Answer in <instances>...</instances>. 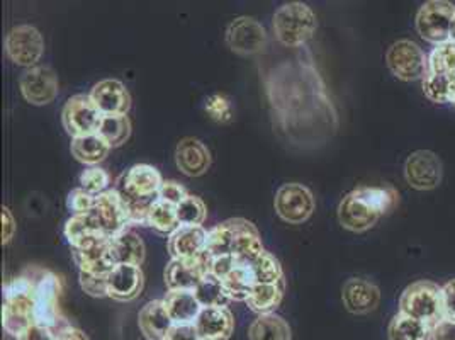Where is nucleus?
Instances as JSON below:
<instances>
[{"mask_svg": "<svg viewBox=\"0 0 455 340\" xmlns=\"http://www.w3.org/2000/svg\"><path fill=\"white\" fill-rule=\"evenodd\" d=\"M289 50L266 60L260 70L272 123L291 147L318 149L339 130V114L311 52L306 46Z\"/></svg>", "mask_w": 455, "mask_h": 340, "instance_id": "f257e3e1", "label": "nucleus"}, {"mask_svg": "<svg viewBox=\"0 0 455 340\" xmlns=\"http://www.w3.org/2000/svg\"><path fill=\"white\" fill-rule=\"evenodd\" d=\"M398 203V190L393 186H361L341 199L339 222L345 230L361 233L374 227Z\"/></svg>", "mask_w": 455, "mask_h": 340, "instance_id": "f03ea898", "label": "nucleus"}, {"mask_svg": "<svg viewBox=\"0 0 455 340\" xmlns=\"http://www.w3.org/2000/svg\"><path fill=\"white\" fill-rule=\"evenodd\" d=\"M264 250L259 230L245 218H231L208 231L206 254L209 257L231 255L250 263Z\"/></svg>", "mask_w": 455, "mask_h": 340, "instance_id": "7ed1b4c3", "label": "nucleus"}, {"mask_svg": "<svg viewBox=\"0 0 455 340\" xmlns=\"http://www.w3.org/2000/svg\"><path fill=\"white\" fill-rule=\"evenodd\" d=\"M35 278L28 269L20 278L4 286L2 325L4 330L20 339V336L35 323Z\"/></svg>", "mask_w": 455, "mask_h": 340, "instance_id": "20e7f679", "label": "nucleus"}, {"mask_svg": "<svg viewBox=\"0 0 455 340\" xmlns=\"http://www.w3.org/2000/svg\"><path fill=\"white\" fill-rule=\"evenodd\" d=\"M318 28V20L309 5L303 2H289L281 5L274 18L272 29L275 39L284 48H301L313 38Z\"/></svg>", "mask_w": 455, "mask_h": 340, "instance_id": "39448f33", "label": "nucleus"}, {"mask_svg": "<svg viewBox=\"0 0 455 340\" xmlns=\"http://www.w3.org/2000/svg\"><path fill=\"white\" fill-rule=\"evenodd\" d=\"M399 313L435 327L443 319L442 287L432 281L410 284L399 298Z\"/></svg>", "mask_w": 455, "mask_h": 340, "instance_id": "423d86ee", "label": "nucleus"}, {"mask_svg": "<svg viewBox=\"0 0 455 340\" xmlns=\"http://www.w3.org/2000/svg\"><path fill=\"white\" fill-rule=\"evenodd\" d=\"M35 278V312L33 320L36 325H43L53 328L55 332H61L65 327H60L61 315H60V293H61V281L57 274L52 271L43 269H29Z\"/></svg>", "mask_w": 455, "mask_h": 340, "instance_id": "0eeeda50", "label": "nucleus"}, {"mask_svg": "<svg viewBox=\"0 0 455 340\" xmlns=\"http://www.w3.org/2000/svg\"><path fill=\"white\" fill-rule=\"evenodd\" d=\"M91 215L95 225L108 239H113L132 227V206L121 190H108L95 196V205Z\"/></svg>", "mask_w": 455, "mask_h": 340, "instance_id": "6e6552de", "label": "nucleus"}, {"mask_svg": "<svg viewBox=\"0 0 455 340\" xmlns=\"http://www.w3.org/2000/svg\"><path fill=\"white\" fill-rule=\"evenodd\" d=\"M209 272L214 274L228 291L229 300L247 302L255 281L250 264L238 257H209Z\"/></svg>", "mask_w": 455, "mask_h": 340, "instance_id": "1a4fd4ad", "label": "nucleus"}, {"mask_svg": "<svg viewBox=\"0 0 455 340\" xmlns=\"http://www.w3.org/2000/svg\"><path fill=\"white\" fill-rule=\"evenodd\" d=\"M386 63L391 74L404 82L423 80L428 74V57L417 43L410 39L393 43L386 53Z\"/></svg>", "mask_w": 455, "mask_h": 340, "instance_id": "9d476101", "label": "nucleus"}, {"mask_svg": "<svg viewBox=\"0 0 455 340\" xmlns=\"http://www.w3.org/2000/svg\"><path fill=\"white\" fill-rule=\"evenodd\" d=\"M454 18V4L445 0H430L418 11V35L435 46L443 45L449 41Z\"/></svg>", "mask_w": 455, "mask_h": 340, "instance_id": "9b49d317", "label": "nucleus"}, {"mask_svg": "<svg viewBox=\"0 0 455 340\" xmlns=\"http://www.w3.org/2000/svg\"><path fill=\"white\" fill-rule=\"evenodd\" d=\"M274 206L283 222L291 225H301L315 213L316 201L313 192L306 186L299 182H289L277 190Z\"/></svg>", "mask_w": 455, "mask_h": 340, "instance_id": "f8f14e48", "label": "nucleus"}, {"mask_svg": "<svg viewBox=\"0 0 455 340\" xmlns=\"http://www.w3.org/2000/svg\"><path fill=\"white\" fill-rule=\"evenodd\" d=\"M104 114L97 109L91 95L78 94L70 97L63 108V128L74 138L95 134L100 128Z\"/></svg>", "mask_w": 455, "mask_h": 340, "instance_id": "ddd939ff", "label": "nucleus"}, {"mask_svg": "<svg viewBox=\"0 0 455 340\" xmlns=\"http://www.w3.org/2000/svg\"><path fill=\"white\" fill-rule=\"evenodd\" d=\"M227 45L233 53L242 57L264 53L268 45L266 28L253 18H236L227 28Z\"/></svg>", "mask_w": 455, "mask_h": 340, "instance_id": "4468645a", "label": "nucleus"}, {"mask_svg": "<svg viewBox=\"0 0 455 340\" xmlns=\"http://www.w3.org/2000/svg\"><path fill=\"white\" fill-rule=\"evenodd\" d=\"M5 52L16 65L33 69L44 52V41L35 26L20 24L9 31Z\"/></svg>", "mask_w": 455, "mask_h": 340, "instance_id": "2eb2a0df", "label": "nucleus"}, {"mask_svg": "<svg viewBox=\"0 0 455 340\" xmlns=\"http://www.w3.org/2000/svg\"><path fill=\"white\" fill-rule=\"evenodd\" d=\"M20 93L33 106H46L58 95V77L53 69L36 65L20 76Z\"/></svg>", "mask_w": 455, "mask_h": 340, "instance_id": "dca6fc26", "label": "nucleus"}, {"mask_svg": "<svg viewBox=\"0 0 455 340\" xmlns=\"http://www.w3.org/2000/svg\"><path fill=\"white\" fill-rule=\"evenodd\" d=\"M404 177L413 190H435L442 182V162L434 151H415L404 164Z\"/></svg>", "mask_w": 455, "mask_h": 340, "instance_id": "f3484780", "label": "nucleus"}, {"mask_svg": "<svg viewBox=\"0 0 455 340\" xmlns=\"http://www.w3.org/2000/svg\"><path fill=\"white\" fill-rule=\"evenodd\" d=\"M74 261L80 272L97 276H109L117 265L111 239H94L84 246L76 247L74 248Z\"/></svg>", "mask_w": 455, "mask_h": 340, "instance_id": "a211bd4d", "label": "nucleus"}, {"mask_svg": "<svg viewBox=\"0 0 455 340\" xmlns=\"http://www.w3.org/2000/svg\"><path fill=\"white\" fill-rule=\"evenodd\" d=\"M209 274V255L199 259H172L164 278L169 291H194Z\"/></svg>", "mask_w": 455, "mask_h": 340, "instance_id": "6ab92c4d", "label": "nucleus"}, {"mask_svg": "<svg viewBox=\"0 0 455 340\" xmlns=\"http://www.w3.org/2000/svg\"><path fill=\"white\" fill-rule=\"evenodd\" d=\"M164 184L160 172L148 164H136L121 179V194L130 201L147 203Z\"/></svg>", "mask_w": 455, "mask_h": 340, "instance_id": "aec40b11", "label": "nucleus"}, {"mask_svg": "<svg viewBox=\"0 0 455 340\" xmlns=\"http://www.w3.org/2000/svg\"><path fill=\"white\" fill-rule=\"evenodd\" d=\"M89 95L97 109L104 116L128 114L132 108V95L128 93L126 85L116 78H106L97 82Z\"/></svg>", "mask_w": 455, "mask_h": 340, "instance_id": "412c9836", "label": "nucleus"}, {"mask_svg": "<svg viewBox=\"0 0 455 340\" xmlns=\"http://www.w3.org/2000/svg\"><path fill=\"white\" fill-rule=\"evenodd\" d=\"M145 276L140 265L117 264L108 278V296L116 302H133L143 291Z\"/></svg>", "mask_w": 455, "mask_h": 340, "instance_id": "4be33fe9", "label": "nucleus"}, {"mask_svg": "<svg viewBox=\"0 0 455 340\" xmlns=\"http://www.w3.org/2000/svg\"><path fill=\"white\" fill-rule=\"evenodd\" d=\"M341 300L350 313L365 315L379 306V287L367 279L352 278L343 284Z\"/></svg>", "mask_w": 455, "mask_h": 340, "instance_id": "5701e85b", "label": "nucleus"}, {"mask_svg": "<svg viewBox=\"0 0 455 340\" xmlns=\"http://www.w3.org/2000/svg\"><path fill=\"white\" fill-rule=\"evenodd\" d=\"M175 162L184 175L199 177L208 172L211 153L203 142L196 138H184L175 149Z\"/></svg>", "mask_w": 455, "mask_h": 340, "instance_id": "b1692460", "label": "nucleus"}, {"mask_svg": "<svg viewBox=\"0 0 455 340\" xmlns=\"http://www.w3.org/2000/svg\"><path fill=\"white\" fill-rule=\"evenodd\" d=\"M203 340H228L235 330V320L227 306L203 308L194 323Z\"/></svg>", "mask_w": 455, "mask_h": 340, "instance_id": "393cba45", "label": "nucleus"}, {"mask_svg": "<svg viewBox=\"0 0 455 340\" xmlns=\"http://www.w3.org/2000/svg\"><path fill=\"white\" fill-rule=\"evenodd\" d=\"M208 231L203 227H180L169 239L172 259H199L206 254Z\"/></svg>", "mask_w": 455, "mask_h": 340, "instance_id": "a878e982", "label": "nucleus"}, {"mask_svg": "<svg viewBox=\"0 0 455 340\" xmlns=\"http://www.w3.org/2000/svg\"><path fill=\"white\" fill-rule=\"evenodd\" d=\"M138 325L141 334L148 340H164L167 334L171 332L173 327L167 308L164 302L155 300V302L147 303L140 315H138Z\"/></svg>", "mask_w": 455, "mask_h": 340, "instance_id": "bb28decb", "label": "nucleus"}, {"mask_svg": "<svg viewBox=\"0 0 455 340\" xmlns=\"http://www.w3.org/2000/svg\"><path fill=\"white\" fill-rule=\"evenodd\" d=\"M162 302L173 325H194L203 310L194 291H169Z\"/></svg>", "mask_w": 455, "mask_h": 340, "instance_id": "cd10ccee", "label": "nucleus"}, {"mask_svg": "<svg viewBox=\"0 0 455 340\" xmlns=\"http://www.w3.org/2000/svg\"><path fill=\"white\" fill-rule=\"evenodd\" d=\"M111 246L117 264H143L147 255L145 244L132 230H124L123 233L113 237Z\"/></svg>", "mask_w": 455, "mask_h": 340, "instance_id": "c85d7f7f", "label": "nucleus"}, {"mask_svg": "<svg viewBox=\"0 0 455 340\" xmlns=\"http://www.w3.org/2000/svg\"><path fill=\"white\" fill-rule=\"evenodd\" d=\"M284 296V281L275 284H255L247 304L251 312L259 315H270L283 302Z\"/></svg>", "mask_w": 455, "mask_h": 340, "instance_id": "c756f323", "label": "nucleus"}, {"mask_svg": "<svg viewBox=\"0 0 455 340\" xmlns=\"http://www.w3.org/2000/svg\"><path fill=\"white\" fill-rule=\"evenodd\" d=\"M248 340H291V327L275 313L259 315L250 325Z\"/></svg>", "mask_w": 455, "mask_h": 340, "instance_id": "7c9ffc66", "label": "nucleus"}, {"mask_svg": "<svg viewBox=\"0 0 455 340\" xmlns=\"http://www.w3.org/2000/svg\"><path fill=\"white\" fill-rule=\"evenodd\" d=\"M109 150L111 147L97 133L72 140V155L78 162L91 167H95L99 162H102Z\"/></svg>", "mask_w": 455, "mask_h": 340, "instance_id": "2f4dec72", "label": "nucleus"}, {"mask_svg": "<svg viewBox=\"0 0 455 340\" xmlns=\"http://www.w3.org/2000/svg\"><path fill=\"white\" fill-rule=\"evenodd\" d=\"M434 327L398 313L387 328L389 340H432Z\"/></svg>", "mask_w": 455, "mask_h": 340, "instance_id": "473e14b6", "label": "nucleus"}, {"mask_svg": "<svg viewBox=\"0 0 455 340\" xmlns=\"http://www.w3.org/2000/svg\"><path fill=\"white\" fill-rule=\"evenodd\" d=\"M97 134L111 147H121L123 143L128 142L130 134H132V121L126 114H119V116H104L100 128Z\"/></svg>", "mask_w": 455, "mask_h": 340, "instance_id": "72a5a7b5", "label": "nucleus"}, {"mask_svg": "<svg viewBox=\"0 0 455 340\" xmlns=\"http://www.w3.org/2000/svg\"><path fill=\"white\" fill-rule=\"evenodd\" d=\"M423 93L436 104L452 102L455 93L454 74H435L428 72L423 78Z\"/></svg>", "mask_w": 455, "mask_h": 340, "instance_id": "f704fd0d", "label": "nucleus"}, {"mask_svg": "<svg viewBox=\"0 0 455 340\" xmlns=\"http://www.w3.org/2000/svg\"><path fill=\"white\" fill-rule=\"evenodd\" d=\"M248 264L251 269L255 284H275L284 281L281 263L267 250H264L260 255H257L253 261H250Z\"/></svg>", "mask_w": 455, "mask_h": 340, "instance_id": "c9c22d12", "label": "nucleus"}, {"mask_svg": "<svg viewBox=\"0 0 455 340\" xmlns=\"http://www.w3.org/2000/svg\"><path fill=\"white\" fill-rule=\"evenodd\" d=\"M148 227L155 228L164 235H172L180 228L177 218V206H172L162 199H155L148 209Z\"/></svg>", "mask_w": 455, "mask_h": 340, "instance_id": "e433bc0d", "label": "nucleus"}, {"mask_svg": "<svg viewBox=\"0 0 455 340\" xmlns=\"http://www.w3.org/2000/svg\"><path fill=\"white\" fill-rule=\"evenodd\" d=\"M194 295L203 308H214V306H227L229 295L223 283L209 272L208 276L194 289Z\"/></svg>", "mask_w": 455, "mask_h": 340, "instance_id": "4c0bfd02", "label": "nucleus"}, {"mask_svg": "<svg viewBox=\"0 0 455 340\" xmlns=\"http://www.w3.org/2000/svg\"><path fill=\"white\" fill-rule=\"evenodd\" d=\"M208 209L201 198L189 194L179 206H177V218L180 227H203L206 222Z\"/></svg>", "mask_w": 455, "mask_h": 340, "instance_id": "58836bf2", "label": "nucleus"}, {"mask_svg": "<svg viewBox=\"0 0 455 340\" xmlns=\"http://www.w3.org/2000/svg\"><path fill=\"white\" fill-rule=\"evenodd\" d=\"M428 72L435 74H454L455 76V45L447 41L438 45L428 57Z\"/></svg>", "mask_w": 455, "mask_h": 340, "instance_id": "ea45409f", "label": "nucleus"}, {"mask_svg": "<svg viewBox=\"0 0 455 340\" xmlns=\"http://www.w3.org/2000/svg\"><path fill=\"white\" fill-rule=\"evenodd\" d=\"M109 186V175L100 167H89L80 174V188L92 196H99L108 190Z\"/></svg>", "mask_w": 455, "mask_h": 340, "instance_id": "a19ab883", "label": "nucleus"}, {"mask_svg": "<svg viewBox=\"0 0 455 340\" xmlns=\"http://www.w3.org/2000/svg\"><path fill=\"white\" fill-rule=\"evenodd\" d=\"M206 111L218 123H228L233 117L231 101L225 94H214L208 97Z\"/></svg>", "mask_w": 455, "mask_h": 340, "instance_id": "79ce46f5", "label": "nucleus"}, {"mask_svg": "<svg viewBox=\"0 0 455 340\" xmlns=\"http://www.w3.org/2000/svg\"><path fill=\"white\" fill-rule=\"evenodd\" d=\"M108 278L109 276H97V274H89V272H80V286L89 296L106 298L108 296Z\"/></svg>", "mask_w": 455, "mask_h": 340, "instance_id": "37998d69", "label": "nucleus"}, {"mask_svg": "<svg viewBox=\"0 0 455 340\" xmlns=\"http://www.w3.org/2000/svg\"><path fill=\"white\" fill-rule=\"evenodd\" d=\"M94 205L95 196L82 188L72 190L67 198V206L70 211H74V215H85V213L92 211Z\"/></svg>", "mask_w": 455, "mask_h": 340, "instance_id": "c03bdc74", "label": "nucleus"}, {"mask_svg": "<svg viewBox=\"0 0 455 340\" xmlns=\"http://www.w3.org/2000/svg\"><path fill=\"white\" fill-rule=\"evenodd\" d=\"M188 196L189 194H188L186 188L182 184H179L177 181H164L162 188H160L158 194H156V199H162V201L169 203L172 206H179Z\"/></svg>", "mask_w": 455, "mask_h": 340, "instance_id": "a18cd8bd", "label": "nucleus"}, {"mask_svg": "<svg viewBox=\"0 0 455 340\" xmlns=\"http://www.w3.org/2000/svg\"><path fill=\"white\" fill-rule=\"evenodd\" d=\"M442 302H443V319L455 320V279L442 286Z\"/></svg>", "mask_w": 455, "mask_h": 340, "instance_id": "49530a36", "label": "nucleus"}, {"mask_svg": "<svg viewBox=\"0 0 455 340\" xmlns=\"http://www.w3.org/2000/svg\"><path fill=\"white\" fill-rule=\"evenodd\" d=\"M18 340H58V332L53 328L33 323Z\"/></svg>", "mask_w": 455, "mask_h": 340, "instance_id": "de8ad7c7", "label": "nucleus"}, {"mask_svg": "<svg viewBox=\"0 0 455 340\" xmlns=\"http://www.w3.org/2000/svg\"><path fill=\"white\" fill-rule=\"evenodd\" d=\"M432 340H455V320L442 319L432 330Z\"/></svg>", "mask_w": 455, "mask_h": 340, "instance_id": "09e8293b", "label": "nucleus"}, {"mask_svg": "<svg viewBox=\"0 0 455 340\" xmlns=\"http://www.w3.org/2000/svg\"><path fill=\"white\" fill-rule=\"evenodd\" d=\"M164 340H203L194 325H173Z\"/></svg>", "mask_w": 455, "mask_h": 340, "instance_id": "8fccbe9b", "label": "nucleus"}, {"mask_svg": "<svg viewBox=\"0 0 455 340\" xmlns=\"http://www.w3.org/2000/svg\"><path fill=\"white\" fill-rule=\"evenodd\" d=\"M16 233V222L7 206L2 208V244H9Z\"/></svg>", "mask_w": 455, "mask_h": 340, "instance_id": "3c124183", "label": "nucleus"}, {"mask_svg": "<svg viewBox=\"0 0 455 340\" xmlns=\"http://www.w3.org/2000/svg\"><path fill=\"white\" fill-rule=\"evenodd\" d=\"M58 340H89V337L82 332V330H78V328H74V327H65L60 334H58Z\"/></svg>", "mask_w": 455, "mask_h": 340, "instance_id": "603ef678", "label": "nucleus"}, {"mask_svg": "<svg viewBox=\"0 0 455 340\" xmlns=\"http://www.w3.org/2000/svg\"><path fill=\"white\" fill-rule=\"evenodd\" d=\"M449 41L455 45V18L454 20H452V28H451V36H449Z\"/></svg>", "mask_w": 455, "mask_h": 340, "instance_id": "864d4df0", "label": "nucleus"}, {"mask_svg": "<svg viewBox=\"0 0 455 340\" xmlns=\"http://www.w3.org/2000/svg\"><path fill=\"white\" fill-rule=\"evenodd\" d=\"M452 104H455V93H454V99H452Z\"/></svg>", "mask_w": 455, "mask_h": 340, "instance_id": "5fc2aeb1", "label": "nucleus"}]
</instances>
